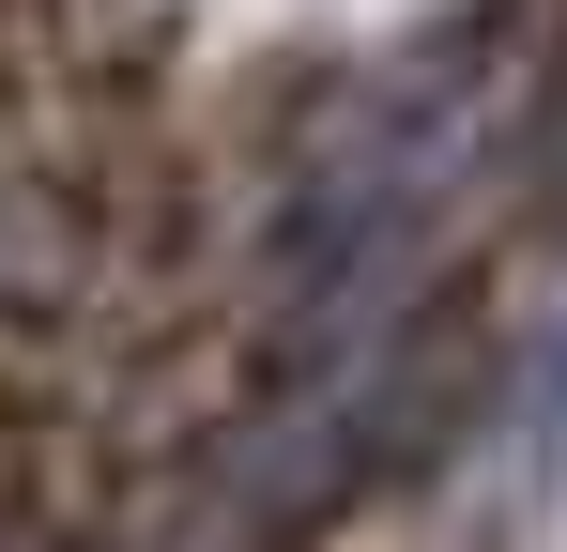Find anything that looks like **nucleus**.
Wrapping results in <instances>:
<instances>
[]
</instances>
